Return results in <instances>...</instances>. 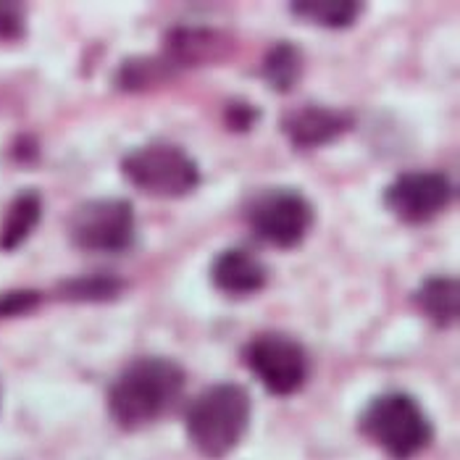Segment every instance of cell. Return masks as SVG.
<instances>
[{
    "mask_svg": "<svg viewBox=\"0 0 460 460\" xmlns=\"http://www.w3.org/2000/svg\"><path fill=\"white\" fill-rule=\"evenodd\" d=\"M74 248L87 252H124L137 243L135 206L124 198H93L79 203L66 224Z\"/></svg>",
    "mask_w": 460,
    "mask_h": 460,
    "instance_id": "cell-6",
    "label": "cell"
},
{
    "mask_svg": "<svg viewBox=\"0 0 460 460\" xmlns=\"http://www.w3.org/2000/svg\"><path fill=\"white\" fill-rule=\"evenodd\" d=\"M261 119V111L250 106L245 101H229L226 106V127L234 132H248L255 127V121Z\"/></svg>",
    "mask_w": 460,
    "mask_h": 460,
    "instance_id": "cell-20",
    "label": "cell"
},
{
    "mask_svg": "<svg viewBox=\"0 0 460 460\" xmlns=\"http://www.w3.org/2000/svg\"><path fill=\"white\" fill-rule=\"evenodd\" d=\"M252 421V397L237 382H218L200 392L187 413H184V431L192 447L203 458L221 460L232 456Z\"/></svg>",
    "mask_w": 460,
    "mask_h": 460,
    "instance_id": "cell-2",
    "label": "cell"
},
{
    "mask_svg": "<svg viewBox=\"0 0 460 460\" xmlns=\"http://www.w3.org/2000/svg\"><path fill=\"white\" fill-rule=\"evenodd\" d=\"M42 221V195L37 190H22L3 216L0 224V250L13 252L19 250L32 234L37 224Z\"/></svg>",
    "mask_w": 460,
    "mask_h": 460,
    "instance_id": "cell-13",
    "label": "cell"
},
{
    "mask_svg": "<svg viewBox=\"0 0 460 460\" xmlns=\"http://www.w3.org/2000/svg\"><path fill=\"white\" fill-rule=\"evenodd\" d=\"M0 394H3V387H0Z\"/></svg>",
    "mask_w": 460,
    "mask_h": 460,
    "instance_id": "cell-21",
    "label": "cell"
},
{
    "mask_svg": "<svg viewBox=\"0 0 460 460\" xmlns=\"http://www.w3.org/2000/svg\"><path fill=\"white\" fill-rule=\"evenodd\" d=\"M303 71H305V56L297 45L292 42H277L274 48H269L266 58H263V66L261 74L266 79V84L274 90V93H292L300 79H303Z\"/></svg>",
    "mask_w": 460,
    "mask_h": 460,
    "instance_id": "cell-15",
    "label": "cell"
},
{
    "mask_svg": "<svg viewBox=\"0 0 460 460\" xmlns=\"http://www.w3.org/2000/svg\"><path fill=\"white\" fill-rule=\"evenodd\" d=\"M211 282L221 295L243 300L269 284V266L250 248H226L213 258Z\"/></svg>",
    "mask_w": 460,
    "mask_h": 460,
    "instance_id": "cell-10",
    "label": "cell"
},
{
    "mask_svg": "<svg viewBox=\"0 0 460 460\" xmlns=\"http://www.w3.org/2000/svg\"><path fill=\"white\" fill-rule=\"evenodd\" d=\"M124 279H119L116 274L106 271H95V274H82V277H71L58 287L61 297L71 303H106L116 300L124 292Z\"/></svg>",
    "mask_w": 460,
    "mask_h": 460,
    "instance_id": "cell-17",
    "label": "cell"
},
{
    "mask_svg": "<svg viewBox=\"0 0 460 460\" xmlns=\"http://www.w3.org/2000/svg\"><path fill=\"white\" fill-rule=\"evenodd\" d=\"M177 74V69L164 58V56H153V58H127L119 71H116V87L127 90V93H140L150 90L155 84L169 82Z\"/></svg>",
    "mask_w": 460,
    "mask_h": 460,
    "instance_id": "cell-16",
    "label": "cell"
},
{
    "mask_svg": "<svg viewBox=\"0 0 460 460\" xmlns=\"http://www.w3.org/2000/svg\"><path fill=\"white\" fill-rule=\"evenodd\" d=\"M42 303V295L37 289H8L0 292V319H16L32 314Z\"/></svg>",
    "mask_w": 460,
    "mask_h": 460,
    "instance_id": "cell-18",
    "label": "cell"
},
{
    "mask_svg": "<svg viewBox=\"0 0 460 460\" xmlns=\"http://www.w3.org/2000/svg\"><path fill=\"white\" fill-rule=\"evenodd\" d=\"M456 184L442 172H405L385 190V208L402 224H426L450 208Z\"/></svg>",
    "mask_w": 460,
    "mask_h": 460,
    "instance_id": "cell-8",
    "label": "cell"
},
{
    "mask_svg": "<svg viewBox=\"0 0 460 460\" xmlns=\"http://www.w3.org/2000/svg\"><path fill=\"white\" fill-rule=\"evenodd\" d=\"M229 35L211 27H174L166 35L164 58L177 71L187 66H206L221 61L229 53Z\"/></svg>",
    "mask_w": 460,
    "mask_h": 460,
    "instance_id": "cell-11",
    "label": "cell"
},
{
    "mask_svg": "<svg viewBox=\"0 0 460 460\" xmlns=\"http://www.w3.org/2000/svg\"><path fill=\"white\" fill-rule=\"evenodd\" d=\"M366 5L355 0H303L289 3V13L305 24H316L323 30H348L363 16Z\"/></svg>",
    "mask_w": 460,
    "mask_h": 460,
    "instance_id": "cell-14",
    "label": "cell"
},
{
    "mask_svg": "<svg viewBox=\"0 0 460 460\" xmlns=\"http://www.w3.org/2000/svg\"><path fill=\"white\" fill-rule=\"evenodd\" d=\"M353 129V116L337 108L319 106V103H303L289 108L282 116V132L292 147L297 150H314L329 142L340 140Z\"/></svg>",
    "mask_w": 460,
    "mask_h": 460,
    "instance_id": "cell-9",
    "label": "cell"
},
{
    "mask_svg": "<svg viewBox=\"0 0 460 460\" xmlns=\"http://www.w3.org/2000/svg\"><path fill=\"white\" fill-rule=\"evenodd\" d=\"M187 371L164 355L132 360L108 387V416L124 431H140L161 421L179 402Z\"/></svg>",
    "mask_w": 460,
    "mask_h": 460,
    "instance_id": "cell-1",
    "label": "cell"
},
{
    "mask_svg": "<svg viewBox=\"0 0 460 460\" xmlns=\"http://www.w3.org/2000/svg\"><path fill=\"white\" fill-rule=\"evenodd\" d=\"M360 434L392 460H413L434 442V424L426 408L402 390L374 394L358 416Z\"/></svg>",
    "mask_w": 460,
    "mask_h": 460,
    "instance_id": "cell-3",
    "label": "cell"
},
{
    "mask_svg": "<svg viewBox=\"0 0 460 460\" xmlns=\"http://www.w3.org/2000/svg\"><path fill=\"white\" fill-rule=\"evenodd\" d=\"M121 174L145 195L184 198L198 190L200 166L177 142L150 140L121 158Z\"/></svg>",
    "mask_w": 460,
    "mask_h": 460,
    "instance_id": "cell-4",
    "label": "cell"
},
{
    "mask_svg": "<svg viewBox=\"0 0 460 460\" xmlns=\"http://www.w3.org/2000/svg\"><path fill=\"white\" fill-rule=\"evenodd\" d=\"M243 363L263 390L289 397L308 385L311 355L305 345L284 332H261L243 348Z\"/></svg>",
    "mask_w": 460,
    "mask_h": 460,
    "instance_id": "cell-7",
    "label": "cell"
},
{
    "mask_svg": "<svg viewBox=\"0 0 460 460\" xmlns=\"http://www.w3.org/2000/svg\"><path fill=\"white\" fill-rule=\"evenodd\" d=\"M252 234L274 248H297L316 221L314 203L295 187H263L245 206Z\"/></svg>",
    "mask_w": 460,
    "mask_h": 460,
    "instance_id": "cell-5",
    "label": "cell"
},
{
    "mask_svg": "<svg viewBox=\"0 0 460 460\" xmlns=\"http://www.w3.org/2000/svg\"><path fill=\"white\" fill-rule=\"evenodd\" d=\"M27 30V8L13 0H0V40H19Z\"/></svg>",
    "mask_w": 460,
    "mask_h": 460,
    "instance_id": "cell-19",
    "label": "cell"
},
{
    "mask_svg": "<svg viewBox=\"0 0 460 460\" xmlns=\"http://www.w3.org/2000/svg\"><path fill=\"white\" fill-rule=\"evenodd\" d=\"M416 308L431 321L437 329H450L460 319V284L456 277L447 274H437V277H426L419 284L416 295H413Z\"/></svg>",
    "mask_w": 460,
    "mask_h": 460,
    "instance_id": "cell-12",
    "label": "cell"
}]
</instances>
